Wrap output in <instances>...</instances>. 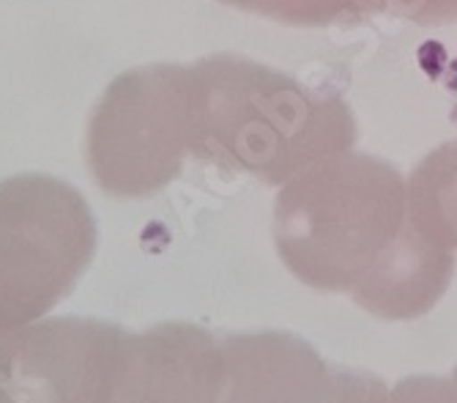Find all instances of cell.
<instances>
[{
    "instance_id": "cell-1",
    "label": "cell",
    "mask_w": 457,
    "mask_h": 403,
    "mask_svg": "<svg viewBox=\"0 0 457 403\" xmlns=\"http://www.w3.org/2000/svg\"><path fill=\"white\" fill-rule=\"evenodd\" d=\"M274 236L304 283L351 291L384 318L428 313L452 277V256L413 225L400 173L370 156L299 173L277 200Z\"/></svg>"
},
{
    "instance_id": "cell-2",
    "label": "cell",
    "mask_w": 457,
    "mask_h": 403,
    "mask_svg": "<svg viewBox=\"0 0 457 403\" xmlns=\"http://www.w3.org/2000/svg\"><path fill=\"white\" fill-rule=\"evenodd\" d=\"M220 340L195 324L143 332L99 318H47L0 348V403H195Z\"/></svg>"
},
{
    "instance_id": "cell-3",
    "label": "cell",
    "mask_w": 457,
    "mask_h": 403,
    "mask_svg": "<svg viewBox=\"0 0 457 403\" xmlns=\"http://www.w3.org/2000/svg\"><path fill=\"white\" fill-rule=\"evenodd\" d=\"M351 143V118L236 58L189 66V154L266 181L296 179Z\"/></svg>"
},
{
    "instance_id": "cell-4",
    "label": "cell",
    "mask_w": 457,
    "mask_h": 403,
    "mask_svg": "<svg viewBox=\"0 0 457 403\" xmlns=\"http://www.w3.org/2000/svg\"><path fill=\"white\" fill-rule=\"evenodd\" d=\"M96 217L71 184L20 173L0 181V327L41 321L86 274Z\"/></svg>"
},
{
    "instance_id": "cell-5",
    "label": "cell",
    "mask_w": 457,
    "mask_h": 403,
    "mask_svg": "<svg viewBox=\"0 0 457 403\" xmlns=\"http://www.w3.org/2000/svg\"><path fill=\"white\" fill-rule=\"evenodd\" d=\"M189 154V69L140 66L115 77L91 113L88 168L112 197L168 187Z\"/></svg>"
},
{
    "instance_id": "cell-6",
    "label": "cell",
    "mask_w": 457,
    "mask_h": 403,
    "mask_svg": "<svg viewBox=\"0 0 457 403\" xmlns=\"http://www.w3.org/2000/svg\"><path fill=\"white\" fill-rule=\"evenodd\" d=\"M370 374L335 368L290 332L228 335L195 403H389Z\"/></svg>"
},
{
    "instance_id": "cell-7",
    "label": "cell",
    "mask_w": 457,
    "mask_h": 403,
    "mask_svg": "<svg viewBox=\"0 0 457 403\" xmlns=\"http://www.w3.org/2000/svg\"><path fill=\"white\" fill-rule=\"evenodd\" d=\"M408 209L430 245L457 248V143L433 151L413 173Z\"/></svg>"
},
{
    "instance_id": "cell-8",
    "label": "cell",
    "mask_w": 457,
    "mask_h": 403,
    "mask_svg": "<svg viewBox=\"0 0 457 403\" xmlns=\"http://www.w3.org/2000/svg\"><path fill=\"white\" fill-rule=\"evenodd\" d=\"M389 403H457V368L449 376H408L403 379Z\"/></svg>"
},
{
    "instance_id": "cell-9",
    "label": "cell",
    "mask_w": 457,
    "mask_h": 403,
    "mask_svg": "<svg viewBox=\"0 0 457 403\" xmlns=\"http://www.w3.org/2000/svg\"><path fill=\"white\" fill-rule=\"evenodd\" d=\"M9 332H12V330H4V327H0V348H4V343H6V338H9Z\"/></svg>"
}]
</instances>
